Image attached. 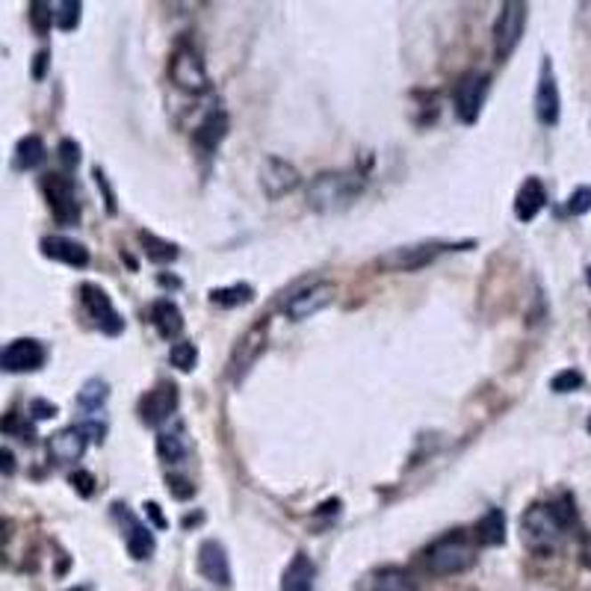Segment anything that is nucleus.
Here are the masks:
<instances>
[{
	"label": "nucleus",
	"instance_id": "nucleus-1",
	"mask_svg": "<svg viewBox=\"0 0 591 591\" xmlns=\"http://www.w3.org/2000/svg\"><path fill=\"white\" fill-rule=\"evenodd\" d=\"M364 181L346 172H322L317 174L308 190H304V201L317 214H337V210L349 207L352 201L361 196Z\"/></svg>",
	"mask_w": 591,
	"mask_h": 591
},
{
	"label": "nucleus",
	"instance_id": "nucleus-2",
	"mask_svg": "<svg viewBox=\"0 0 591 591\" xmlns=\"http://www.w3.org/2000/svg\"><path fill=\"white\" fill-rule=\"evenodd\" d=\"M474 562H476L474 541H470L461 530L447 532L443 538H438L432 547H426V553H423V568H426L432 577L465 574L467 568H474Z\"/></svg>",
	"mask_w": 591,
	"mask_h": 591
},
{
	"label": "nucleus",
	"instance_id": "nucleus-3",
	"mask_svg": "<svg viewBox=\"0 0 591 591\" xmlns=\"http://www.w3.org/2000/svg\"><path fill=\"white\" fill-rule=\"evenodd\" d=\"M565 532L568 530L562 526L550 503H532L521 517V538L538 556H550L562 544V535Z\"/></svg>",
	"mask_w": 591,
	"mask_h": 591
},
{
	"label": "nucleus",
	"instance_id": "nucleus-4",
	"mask_svg": "<svg viewBox=\"0 0 591 591\" xmlns=\"http://www.w3.org/2000/svg\"><path fill=\"white\" fill-rule=\"evenodd\" d=\"M266 346H270V320L263 317V320H257L255 326H248L243 331V337L234 344V352H231V358H228L231 382H243V376L248 373V369L261 361Z\"/></svg>",
	"mask_w": 591,
	"mask_h": 591
},
{
	"label": "nucleus",
	"instance_id": "nucleus-5",
	"mask_svg": "<svg viewBox=\"0 0 591 591\" xmlns=\"http://www.w3.org/2000/svg\"><path fill=\"white\" fill-rule=\"evenodd\" d=\"M526 18H530V6L521 4V0H509V4L500 6V15H497V24H494L497 62H506L514 53L517 45H521L523 30H526Z\"/></svg>",
	"mask_w": 591,
	"mask_h": 591
},
{
	"label": "nucleus",
	"instance_id": "nucleus-6",
	"mask_svg": "<svg viewBox=\"0 0 591 591\" xmlns=\"http://www.w3.org/2000/svg\"><path fill=\"white\" fill-rule=\"evenodd\" d=\"M474 243H441V239H432V243H417V246H402V248H393V252H387L378 266L387 272H414V270H423V266H429L435 261L438 255L443 252H456V248H470Z\"/></svg>",
	"mask_w": 591,
	"mask_h": 591
},
{
	"label": "nucleus",
	"instance_id": "nucleus-7",
	"mask_svg": "<svg viewBox=\"0 0 591 591\" xmlns=\"http://www.w3.org/2000/svg\"><path fill=\"white\" fill-rule=\"evenodd\" d=\"M169 77H172L174 86L190 92V95H201V92H207V86H210L205 60H201V53L192 48L190 42H183L181 48L172 53Z\"/></svg>",
	"mask_w": 591,
	"mask_h": 591
},
{
	"label": "nucleus",
	"instance_id": "nucleus-8",
	"mask_svg": "<svg viewBox=\"0 0 591 591\" xmlns=\"http://www.w3.org/2000/svg\"><path fill=\"white\" fill-rule=\"evenodd\" d=\"M42 192L48 201L53 219L60 225H77L80 222V201L74 192V181L69 174H45L42 178Z\"/></svg>",
	"mask_w": 591,
	"mask_h": 591
},
{
	"label": "nucleus",
	"instance_id": "nucleus-9",
	"mask_svg": "<svg viewBox=\"0 0 591 591\" xmlns=\"http://www.w3.org/2000/svg\"><path fill=\"white\" fill-rule=\"evenodd\" d=\"M491 89V77L485 71H470L456 86V116L465 125H476L479 113L485 107V95Z\"/></svg>",
	"mask_w": 591,
	"mask_h": 591
},
{
	"label": "nucleus",
	"instance_id": "nucleus-10",
	"mask_svg": "<svg viewBox=\"0 0 591 591\" xmlns=\"http://www.w3.org/2000/svg\"><path fill=\"white\" fill-rule=\"evenodd\" d=\"M302 183V174L296 169L293 163H287L284 157H266L263 166H261V190L266 198L279 201L284 196H290V192L299 190Z\"/></svg>",
	"mask_w": 591,
	"mask_h": 591
},
{
	"label": "nucleus",
	"instance_id": "nucleus-11",
	"mask_svg": "<svg viewBox=\"0 0 591 591\" xmlns=\"http://www.w3.org/2000/svg\"><path fill=\"white\" fill-rule=\"evenodd\" d=\"M80 299H83V304H86L89 317L95 320V326L104 331V335H109V337L122 335L125 320H122V313L113 308L107 290H101L98 284H80Z\"/></svg>",
	"mask_w": 591,
	"mask_h": 591
},
{
	"label": "nucleus",
	"instance_id": "nucleus-12",
	"mask_svg": "<svg viewBox=\"0 0 591 591\" xmlns=\"http://www.w3.org/2000/svg\"><path fill=\"white\" fill-rule=\"evenodd\" d=\"M535 116L544 127H556L562 118V95H559V80L553 74V62L550 57H544L541 62V77L538 86H535Z\"/></svg>",
	"mask_w": 591,
	"mask_h": 591
},
{
	"label": "nucleus",
	"instance_id": "nucleus-13",
	"mask_svg": "<svg viewBox=\"0 0 591 591\" xmlns=\"http://www.w3.org/2000/svg\"><path fill=\"white\" fill-rule=\"evenodd\" d=\"M178 402H181L178 387L172 382H160L148 393H142L140 405H136V414H140V420L145 426H160V423H166L178 411Z\"/></svg>",
	"mask_w": 591,
	"mask_h": 591
},
{
	"label": "nucleus",
	"instance_id": "nucleus-14",
	"mask_svg": "<svg viewBox=\"0 0 591 591\" xmlns=\"http://www.w3.org/2000/svg\"><path fill=\"white\" fill-rule=\"evenodd\" d=\"M335 296H337V287L331 281L313 284V287H304L302 293H296L287 302V308H284V313H287V320L302 322L313 317V313H320L322 308H328V304L335 302Z\"/></svg>",
	"mask_w": 591,
	"mask_h": 591
},
{
	"label": "nucleus",
	"instance_id": "nucleus-15",
	"mask_svg": "<svg viewBox=\"0 0 591 591\" xmlns=\"http://www.w3.org/2000/svg\"><path fill=\"white\" fill-rule=\"evenodd\" d=\"M86 447H89L86 429H80V426L60 429L48 438V458L53 465H74V461H80L86 456Z\"/></svg>",
	"mask_w": 591,
	"mask_h": 591
},
{
	"label": "nucleus",
	"instance_id": "nucleus-16",
	"mask_svg": "<svg viewBox=\"0 0 591 591\" xmlns=\"http://www.w3.org/2000/svg\"><path fill=\"white\" fill-rule=\"evenodd\" d=\"M45 364V346L33 337L12 340L4 352H0V367L6 373H33Z\"/></svg>",
	"mask_w": 591,
	"mask_h": 591
},
{
	"label": "nucleus",
	"instance_id": "nucleus-17",
	"mask_svg": "<svg viewBox=\"0 0 591 591\" xmlns=\"http://www.w3.org/2000/svg\"><path fill=\"white\" fill-rule=\"evenodd\" d=\"M113 514H116V521L122 523V530H125L127 553H131L136 562H145L154 553V532L148 530L140 517H134V512H127L122 503L113 506Z\"/></svg>",
	"mask_w": 591,
	"mask_h": 591
},
{
	"label": "nucleus",
	"instance_id": "nucleus-18",
	"mask_svg": "<svg viewBox=\"0 0 591 591\" xmlns=\"http://www.w3.org/2000/svg\"><path fill=\"white\" fill-rule=\"evenodd\" d=\"M42 255L51 257V261L74 266V270H86L89 261H92L86 246L77 243V239H71V237H62V234L42 237Z\"/></svg>",
	"mask_w": 591,
	"mask_h": 591
},
{
	"label": "nucleus",
	"instance_id": "nucleus-19",
	"mask_svg": "<svg viewBox=\"0 0 591 591\" xmlns=\"http://www.w3.org/2000/svg\"><path fill=\"white\" fill-rule=\"evenodd\" d=\"M198 571L205 574L219 588L231 586V565H228V553L219 541H205L198 547Z\"/></svg>",
	"mask_w": 591,
	"mask_h": 591
},
{
	"label": "nucleus",
	"instance_id": "nucleus-20",
	"mask_svg": "<svg viewBox=\"0 0 591 591\" xmlns=\"http://www.w3.org/2000/svg\"><path fill=\"white\" fill-rule=\"evenodd\" d=\"M547 205V190L538 178H526L514 196V216L521 222H532Z\"/></svg>",
	"mask_w": 591,
	"mask_h": 591
},
{
	"label": "nucleus",
	"instance_id": "nucleus-21",
	"mask_svg": "<svg viewBox=\"0 0 591 591\" xmlns=\"http://www.w3.org/2000/svg\"><path fill=\"white\" fill-rule=\"evenodd\" d=\"M313 579H317L313 562L304 553H296L281 574V591H313Z\"/></svg>",
	"mask_w": 591,
	"mask_h": 591
},
{
	"label": "nucleus",
	"instance_id": "nucleus-22",
	"mask_svg": "<svg viewBox=\"0 0 591 591\" xmlns=\"http://www.w3.org/2000/svg\"><path fill=\"white\" fill-rule=\"evenodd\" d=\"M228 127H231L228 113H222V109L210 113L205 122H201L198 131H196V148H198V151H205V154H214L216 148L222 145V140L228 136Z\"/></svg>",
	"mask_w": 591,
	"mask_h": 591
},
{
	"label": "nucleus",
	"instance_id": "nucleus-23",
	"mask_svg": "<svg viewBox=\"0 0 591 591\" xmlns=\"http://www.w3.org/2000/svg\"><path fill=\"white\" fill-rule=\"evenodd\" d=\"M506 514L503 509H488L474 526V538L482 544V547H500L506 544Z\"/></svg>",
	"mask_w": 591,
	"mask_h": 591
},
{
	"label": "nucleus",
	"instance_id": "nucleus-24",
	"mask_svg": "<svg viewBox=\"0 0 591 591\" xmlns=\"http://www.w3.org/2000/svg\"><path fill=\"white\" fill-rule=\"evenodd\" d=\"M364 591H420L417 579L402 568H385L376 571L373 577L364 583Z\"/></svg>",
	"mask_w": 591,
	"mask_h": 591
},
{
	"label": "nucleus",
	"instance_id": "nucleus-25",
	"mask_svg": "<svg viewBox=\"0 0 591 591\" xmlns=\"http://www.w3.org/2000/svg\"><path fill=\"white\" fill-rule=\"evenodd\" d=\"M151 322H154L157 335L166 337V340L178 337V335H181V328H183L181 308H178V304H174V302H169V299L154 302V308H151Z\"/></svg>",
	"mask_w": 591,
	"mask_h": 591
},
{
	"label": "nucleus",
	"instance_id": "nucleus-26",
	"mask_svg": "<svg viewBox=\"0 0 591 591\" xmlns=\"http://www.w3.org/2000/svg\"><path fill=\"white\" fill-rule=\"evenodd\" d=\"M45 163V142L42 136H24V140H18L15 145V157H12V166L21 172H30V169H39V166Z\"/></svg>",
	"mask_w": 591,
	"mask_h": 591
},
{
	"label": "nucleus",
	"instance_id": "nucleus-27",
	"mask_svg": "<svg viewBox=\"0 0 591 591\" xmlns=\"http://www.w3.org/2000/svg\"><path fill=\"white\" fill-rule=\"evenodd\" d=\"M140 246L145 248L148 261H154V263H174L178 261V255H181L178 246L169 243V239L151 234V231H140Z\"/></svg>",
	"mask_w": 591,
	"mask_h": 591
},
{
	"label": "nucleus",
	"instance_id": "nucleus-28",
	"mask_svg": "<svg viewBox=\"0 0 591 591\" xmlns=\"http://www.w3.org/2000/svg\"><path fill=\"white\" fill-rule=\"evenodd\" d=\"M255 299V287L252 284H231V287H214L210 290V302L219 304V308H239V304H248Z\"/></svg>",
	"mask_w": 591,
	"mask_h": 591
},
{
	"label": "nucleus",
	"instance_id": "nucleus-29",
	"mask_svg": "<svg viewBox=\"0 0 591 591\" xmlns=\"http://www.w3.org/2000/svg\"><path fill=\"white\" fill-rule=\"evenodd\" d=\"M107 396H109V385L104 378H89V382L83 385V391L77 393V402H80V409L98 411L101 405L107 402Z\"/></svg>",
	"mask_w": 591,
	"mask_h": 591
},
{
	"label": "nucleus",
	"instance_id": "nucleus-30",
	"mask_svg": "<svg viewBox=\"0 0 591 591\" xmlns=\"http://www.w3.org/2000/svg\"><path fill=\"white\" fill-rule=\"evenodd\" d=\"M157 452H160L163 461L174 465V461H181L183 456H187V443H183L178 432H163V435L157 438Z\"/></svg>",
	"mask_w": 591,
	"mask_h": 591
},
{
	"label": "nucleus",
	"instance_id": "nucleus-31",
	"mask_svg": "<svg viewBox=\"0 0 591 591\" xmlns=\"http://www.w3.org/2000/svg\"><path fill=\"white\" fill-rule=\"evenodd\" d=\"M80 15H83V4L80 0H62V4L57 6V12H53V24L60 27V30H77L80 24Z\"/></svg>",
	"mask_w": 591,
	"mask_h": 591
},
{
	"label": "nucleus",
	"instance_id": "nucleus-32",
	"mask_svg": "<svg viewBox=\"0 0 591 591\" xmlns=\"http://www.w3.org/2000/svg\"><path fill=\"white\" fill-rule=\"evenodd\" d=\"M169 361H172V367H178L181 373H192L196 364H198L196 344H190V340H181V344H174L172 352H169Z\"/></svg>",
	"mask_w": 591,
	"mask_h": 591
},
{
	"label": "nucleus",
	"instance_id": "nucleus-33",
	"mask_svg": "<svg viewBox=\"0 0 591 591\" xmlns=\"http://www.w3.org/2000/svg\"><path fill=\"white\" fill-rule=\"evenodd\" d=\"M583 385H586V376L579 373V369H574V367L562 369V373H556V376L550 378V391L553 393H574Z\"/></svg>",
	"mask_w": 591,
	"mask_h": 591
},
{
	"label": "nucleus",
	"instance_id": "nucleus-34",
	"mask_svg": "<svg viewBox=\"0 0 591 591\" xmlns=\"http://www.w3.org/2000/svg\"><path fill=\"white\" fill-rule=\"evenodd\" d=\"M591 210V187H577L571 192V198L565 201V214L568 216H586Z\"/></svg>",
	"mask_w": 591,
	"mask_h": 591
},
{
	"label": "nucleus",
	"instance_id": "nucleus-35",
	"mask_svg": "<svg viewBox=\"0 0 591 591\" xmlns=\"http://www.w3.org/2000/svg\"><path fill=\"white\" fill-rule=\"evenodd\" d=\"M51 4H45V0H36V4L30 6V18H33V27H36V33L39 36H45L51 30V21H53V12H51Z\"/></svg>",
	"mask_w": 591,
	"mask_h": 591
},
{
	"label": "nucleus",
	"instance_id": "nucleus-36",
	"mask_svg": "<svg viewBox=\"0 0 591 591\" xmlns=\"http://www.w3.org/2000/svg\"><path fill=\"white\" fill-rule=\"evenodd\" d=\"M60 163L66 172H74L80 166V145L74 140H62L60 142Z\"/></svg>",
	"mask_w": 591,
	"mask_h": 591
},
{
	"label": "nucleus",
	"instance_id": "nucleus-37",
	"mask_svg": "<svg viewBox=\"0 0 591 591\" xmlns=\"http://www.w3.org/2000/svg\"><path fill=\"white\" fill-rule=\"evenodd\" d=\"M0 432H12V435H21L24 441H33V426L24 423L18 414H6V417L0 420Z\"/></svg>",
	"mask_w": 591,
	"mask_h": 591
},
{
	"label": "nucleus",
	"instance_id": "nucleus-38",
	"mask_svg": "<svg viewBox=\"0 0 591 591\" xmlns=\"http://www.w3.org/2000/svg\"><path fill=\"white\" fill-rule=\"evenodd\" d=\"M71 488L77 491L80 497H92L95 494V476L89 474V470H74V474L69 476Z\"/></svg>",
	"mask_w": 591,
	"mask_h": 591
},
{
	"label": "nucleus",
	"instance_id": "nucleus-39",
	"mask_svg": "<svg viewBox=\"0 0 591 591\" xmlns=\"http://www.w3.org/2000/svg\"><path fill=\"white\" fill-rule=\"evenodd\" d=\"M92 174H95V183L101 187V192H104V207H107V214H109V216H116V214H118V205H116V192H113V187H109V183H107L104 172H101L98 166H95V169H92Z\"/></svg>",
	"mask_w": 591,
	"mask_h": 591
},
{
	"label": "nucleus",
	"instance_id": "nucleus-40",
	"mask_svg": "<svg viewBox=\"0 0 591 591\" xmlns=\"http://www.w3.org/2000/svg\"><path fill=\"white\" fill-rule=\"evenodd\" d=\"M169 482V491H172V497L174 500H192L196 497V488H192L187 479H181V476H169L166 479Z\"/></svg>",
	"mask_w": 591,
	"mask_h": 591
},
{
	"label": "nucleus",
	"instance_id": "nucleus-41",
	"mask_svg": "<svg viewBox=\"0 0 591 591\" xmlns=\"http://www.w3.org/2000/svg\"><path fill=\"white\" fill-rule=\"evenodd\" d=\"M30 414L36 420H51L53 414H57V405L48 402V400H33L30 402Z\"/></svg>",
	"mask_w": 591,
	"mask_h": 591
},
{
	"label": "nucleus",
	"instance_id": "nucleus-42",
	"mask_svg": "<svg viewBox=\"0 0 591 591\" xmlns=\"http://www.w3.org/2000/svg\"><path fill=\"white\" fill-rule=\"evenodd\" d=\"M0 474L4 476H12L15 474V452L0 447Z\"/></svg>",
	"mask_w": 591,
	"mask_h": 591
},
{
	"label": "nucleus",
	"instance_id": "nucleus-43",
	"mask_svg": "<svg viewBox=\"0 0 591 591\" xmlns=\"http://www.w3.org/2000/svg\"><path fill=\"white\" fill-rule=\"evenodd\" d=\"M145 512H148V517H151L157 526H160V530H166V526H169V521H166V514L160 512V506H157V503L148 500V503H145Z\"/></svg>",
	"mask_w": 591,
	"mask_h": 591
},
{
	"label": "nucleus",
	"instance_id": "nucleus-44",
	"mask_svg": "<svg viewBox=\"0 0 591 591\" xmlns=\"http://www.w3.org/2000/svg\"><path fill=\"white\" fill-rule=\"evenodd\" d=\"M45 74H48V51L36 53V62H33V77H36V80H42Z\"/></svg>",
	"mask_w": 591,
	"mask_h": 591
},
{
	"label": "nucleus",
	"instance_id": "nucleus-45",
	"mask_svg": "<svg viewBox=\"0 0 591 591\" xmlns=\"http://www.w3.org/2000/svg\"><path fill=\"white\" fill-rule=\"evenodd\" d=\"M579 556H583V565L591 568V532L583 538V550H579Z\"/></svg>",
	"mask_w": 591,
	"mask_h": 591
},
{
	"label": "nucleus",
	"instance_id": "nucleus-46",
	"mask_svg": "<svg viewBox=\"0 0 591 591\" xmlns=\"http://www.w3.org/2000/svg\"><path fill=\"white\" fill-rule=\"evenodd\" d=\"M586 281H588V287H591V266H588V270H586Z\"/></svg>",
	"mask_w": 591,
	"mask_h": 591
},
{
	"label": "nucleus",
	"instance_id": "nucleus-47",
	"mask_svg": "<svg viewBox=\"0 0 591 591\" xmlns=\"http://www.w3.org/2000/svg\"><path fill=\"white\" fill-rule=\"evenodd\" d=\"M586 429H588V432H591V417H588V420H586Z\"/></svg>",
	"mask_w": 591,
	"mask_h": 591
},
{
	"label": "nucleus",
	"instance_id": "nucleus-48",
	"mask_svg": "<svg viewBox=\"0 0 591 591\" xmlns=\"http://www.w3.org/2000/svg\"><path fill=\"white\" fill-rule=\"evenodd\" d=\"M74 591H83V588H74Z\"/></svg>",
	"mask_w": 591,
	"mask_h": 591
}]
</instances>
